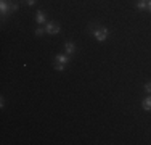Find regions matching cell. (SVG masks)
Wrapping results in <instances>:
<instances>
[{
	"label": "cell",
	"instance_id": "cell-15",
	"mask_svg": "<svg viewBox=\"0 0 151 145\" xmlns=\"http://www.w3.org/2000/svg\"><path fill=\"white\" fill-rule=\"evenodd\" d=\"M5 2H16V0H5Z\"/></svg>",
	"mask_w": 151,
	"mask_h": 145
},
{
	"label": "cell",
	"instance_id": "cell-12",
	"mask_svg": "<svg viewBox=\"0 0 151 145\" xmlns=\"http://www.w3.org/2000/svg\"><path fill=\"white\" fill-rule=\"evenodd\" d=\"M24 2H26L27 5H29V7H34V5H35V2H37V0H24Z\"/></svg>",
	"mask_w": 151,
	"mask_h": 145
},
{
	"label": "cell",
	"instance_id": "cell-8",
	"mask_svg": "<svg viewBox=\"0 0 151 145\" xmlns=\"http://www.w3.org/2000/svg\"><path fill=\"white\" fill-rule=\"evenodd\" d=\"M135 8L140 10V12H146V8H148V0H137Z\"/></svg>",
	"mask_w": 151,
	"mask_h": 145
},
{
	"label": "cell",
	"instance_id": "cell-7",
	"mask_svg": "<svg viewBox=\"0 0 151 145\" xmlns=\"http://www.w3.org/2000/svg\"><path fill=\"white\" fill-rule=\"evenodd\" d=\"M142 108L145 111H151V94H148V97L142 100Z\"/></svg>",
	"mask_w": 151,
	"mask_h": 145
},
{
	"label": "cell",
	"instance_id": "cell-11",
	"mask_svg": "<svg viewBox=\"0 0 151 145\" xmlns=\"http://www.w3.org/2000/svg\"><path fill=\"white\" fill-rule=\"evenodd\" d=\"M145 92L151 94V82H146V84H145Z\"/></svg>",
	"mask_w": 151,
	"mask_h": 145
},
{
	"label": "cell",
	"instance_id": "cell-4",
	"mask_svg": "<svg viewBox=\"0 0 151 145\" xmlns=\"http://www.w3.org/2000/svg\"><path fill=\"white\" fill-rule=\"evenodd\" d=\"M35 23L39 24V26H45L47 24V16H45V13L42 12V10H37V12H35Z\"/></svg>",
	"mask_w": 151,
	"mask_h": 145
},
{
	"label": "cell",
	"instance_id": "cell-1",
	"mask_svg": "<svg viewBox=\"0 0 151 145\" xmlns=\"http://www.w3.org/2000/svg\"><path fill=\"white\" fill-rule=\"evenodd\" d=\"M88 31L93 34V37H95L96 42H106L108 37H109V29L101 26V24H96V23H92L90 26H88Z\"/></svg>",
	"mask_w": 151,
	"mask_h": 145
},
{
	"label": "cell",
	"instance_id": "cell-3",
	"mask_svg": "<svg viewBox=\"0 0 151 145\" xmlns=\"http://www.w3.org/2000/svg\"><path fill=\"white\" fill-rule=\"evenodd\" d=\"M45 32L47 34H60L61 32V26L56 21H47V24H45Z\"/></svg>",
	"mask_w": 151,
	"mask_h": 145
},
{
	"label": "cell",
	"instance_id": "cell-14",
	"mask_svg": "<svg viewBox=\"0 0 151 145\" xmlns=\"http://www.w3.org/2000/svg\"><path fill=\"white\" fill-rule=\"evenodd\" d=\"M146 12L151 13V0H148V8H146Z\"/></svg>",
	"mask_w": 151,
	"mask_h": 145
},
{
	"label": "cell",
	"instance_id": "cell-6",
	"mask_svg": "<svg viewBox=\"0 0 151 145\" xmlns=\"http://www.w3.org/2000/svg\"><path fill=\"white\" fill-rule=\"evenodd\" d=\"M76 50H77V47H76L74 42H66L64 44V53H68V55H74Z\"/></svg>",
	"mask_w": 151,
	"mask_h": 145
},
{
	"label": "cell",
	"instance_id": "cell-10",
	"mask_svg": "<svg viewBox=\"0 0 151 145\" xmlns=\"http://www.w3.org/2000/svg\"><path fill=\"white\" fill-rule=\"evenodd\" d=\"M34 34L37 36V37H42L44 34H47L45 32V28H42V26H39V28H35V31H34Z\"/></svg>",
	"mask_w": 151,
	"mask_h": 145
},
{
	"label": "cell",
	"instance_id": "cell-2",
	"mask_svg": "<svg viewBox=\"0 0 151 145\" xmlns=\"http://www.w3.org/2000/svg\"><path fill=\"white\" fill-rule=\"evenodd\" d=\"M18 10V3L16 2H5V0H0V14H2V20L6 14H12Z\"/></svg>",
	"mask_w": 151,
	"mask_h": 145
},
{
	"label": "cell",
	"instance_id": "cell-13",
	"mask_svg": "<svg viewBox=\"0 0 151 145\" xmlns=\"http://www.w3.org/2000/svg\"><path fill=\"white\" fill-rule=\"evenodd\" d=\"M0 108H5V99L0 97Z\"/></svg>",
	"mask_w": 151,
	"mask_h": 145
},
{
	"label": "cell",
	"instance_id": "cell-5",
	"mask_svg": "<svg viewBox=\"0 0 151 145\" xmlns=\"http://www.w3.org/2000/svg\"><path fill=\"white\" fill-rule=\"evenodd\" d=\"M55 61L63 63V65H68L71 61V55H68V53H58V55L55 57Z\"/></svg>",
	"mask_w": 151,
	"mask_h": 145
},
{
	"label": "cell",
	"instance_id": "cell-9",
	"mask_svg": "<svg viewBox=\"0 0 151 145\" xmlns=\"http://www.w3.org/2000/svg\"><path fill=\"white\" fill-rule=\"evenodd\" d=\"M53 70H55V71H64V70H66V65L55 61V63H53Z\"/></svg>",
	"mask_w": 151,
	"mask_h": 145
}]
</instances>
